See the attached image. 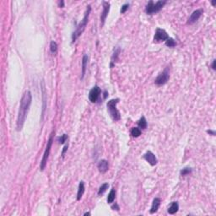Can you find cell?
<instances>
[{"instance_id": "6da1fadb", "label": "cell", "mask_w": 216, "mask_h": 216, "mask_svg": "<svg viewBox=\"0 0 216 216\" xmlns=\"http://www.w3.org/2000/svg\"><path fill=\"white\" fill-rule=\"evenodd\" d=\"M31 101H32L31 93L29 90H26L23 94L22 98L20 100V109H19V112H18V117H17V122H16V127H17L18 131H20L22 129L24 124H25L27 114L30 110Z\"/></svg>"}, {"instance_id": "7a4b0ae2", "label": "cell", "mask_w": 216, "mask_h": 216, "mask_svg": "<svg viewBox=\"0 0 216 216\" xmlns=\"http://www.w3.org/2000/svg\"><path fill=\"white\" fill-rule=\"evenodd\" d=\"M90 12H91V6L88 5L86 10H85V13H84L83 20H81V22L77 25L76 30L74 31V33L72 35V42H75V41L80 37L82 35L83 32L84 31L85 28H86V25L88 24V21H89V16Z\"/></svg>"}, {"instance_id": "3957f363", "label": "cell", "mask_w": 216, "mask_h": 216, "mask_svg": "<svg viewBox=\"0 0 216 216\" xmlns=\"http://www.w3.org/2000/svg\"><path fill=\"white\" fill-rule=\"evenodd\" d=\"M119 98L112 99L106 104L107 111L109 112V114H110V116H111L112 120L115 121V122H117V121H119L121 119V114H120V112L117 110V105L119 102Z\"/></svg>"}, {"instance_id": "277c9868", "label": "cell", "mask_w": 216, "mask_h": 216, "mask_svg": "<svg viewBox=\"0 0 216 216\" xmlns=\"http://www.w3.org/2000/svg\"><path fill=\"white\" fill-rule=\"evenodd\" d=\"M165 4H166V1H157L156 3L153 1H149L145 8V12L149 15L156 14L159 11H160V9L164 7Z\"/></svg>"}, {"instance_id": "5b68a950", "label": "cell", "mask_w": 216, "mask_h": 216, "mask_svg": "<svg viewBox=\"0 0 216 216\" xmlns=\"http://www.w3.org/2000/svg\"><path fill=\"white\" fill-rule=\"evenodd\" d=\"M52 143H53V137H52V134L50 136L47 144H46V147L45 149L44 154H43V156L42 159V161H41V164H40V170L41 171H44L46 166V163H47V160H48V157L50 155V151H51V148H52Z\"/></svg>"}, {"instance_id": "8992f818", "label": "cell", "mask_w": 216, "mask_h": 216, "mask_svg": "<svg viewBox=\"0 0 216 216\" xmlns=\"http://www.w3.org/2000/svg\"><path fill=\"white\" fill-rule=\"evenodd\" d=\"M169 79H170V71H169V68H166L163 72H161L157 76V78L155 80V84L159 86L163 85L167 83Z\"/></svg>"}, {"instance_id": "52a82bcc", "label": "cell", "mask_w": 216, "mask_h": 216, "mask_svg": "<svg viewBox=\"0 0 216 216\" xmlns=\"http://www.w3.org/2000/svg\"><path fill=\"white\" fill-rule=\"evenodd\" d=\"M168 38H169V36L165 30H163V29H160V28H157L156 30H155V37H154L155 42H165Z\"/></svg>"}, {"instance_id": "ba28073f", "label": "cell", "mask_w": 216, "mask_h": 216, "mask_svg": "<svg viewBox=\"0 0 216 216\" xmlns=\"http://www.w3.org/2000/svg\"><path fill=\"white\" fill-rule=\"evenodd\" d=\"M101 93V89L99 86H94L92 89H90L89 93V100L92 102V103H96L97 101V100L99 99L100 95Z\"/></svg>"}, {"instance_id": "9c48e42d", "label": "cell", "mask_w": 216, "mask_h": 216, "mask_svg": "<svg viewBox=\"0 0 216 216\" xmlns=\"http://www.w3.org/2000/svg\"><path fill=\"white\" fill-rule=\"evenodd\" d=\"M103 4V11L101 15V25L103 26L105 24V21L106 20V17L109 14V11H110V7H111V4L110 3L108 2H103L102 3Z\"/></svg>"}, {"instance_id": "30bf717a", "label": "cell", "mask_w": 216, "mask_h": 216, "mask_svg": "<svg viewBox=\"0 0 216 216\" xmlns=\"http://www.w3.org/2000/svg\"><path fill=\"white\" fill-rule=\"evenodd\" d=\"M203 10L202 8L194 10L193 12L192 13V15H190V17L188 19V21H187V24L193 25L196 21H198L199 20V18L202 16V15H203Z\"/></svg>"}, {"instance_id": "8fae6325", "label": "cell", "mask_w": 216, "mask_h": 216, "mask_svg": "<svg viewBox=\"0 0 216 216\" xmlns=\"http://www.w3.org/2000/svg\"><path fill=\"white\" fill-rule=\"evenodd\" d=\"M144 159L149 163L150 165L154 166L157 164L158 160H157L156 156L155 155V154H153L151 151H147L144 155Z\"/></svg>"}, {"instance_id": "7c38bea8", "label": "cell", "mask_w": 216, "mask_h": 216, "mask_svg": "<svg viewBox=\"0 0 216 216\" xmlns=\"http://www.w3.org/2000/svg\"><path fill=\"white\" fill-rule=\"evenodd\" d=\"M97 168L99 170V172L102 174H104L106 172L108 171L109 169V164H108V161L106 160H101L98 162L97 164Z\"/></svg>"}, {"instance_id": "4fadbf2b", "label": "cell", "mask_w": 216, "mask_h": 216, "mask_svg": "<svg viewBox=\"0 0 216 216\" xmlns=\"http://www.w3.org/2000/svg\"><path fill=\"white\" fill-rule=\"evenodd\" d=\"M88 61H89V57L87 54H84L82 58V68H81V80L84 78V75L86 73V69L88 66Z\"/></svg>"}, {"instance_id": "5bb4252c", "label": "cell", "mask_w": 216, "mask_h": 216, "mask_svg": "<svg viewBox=\"0 0 216 216\" xmlns=\"http://www.w3.org/2000/svg\"><path fill=\"white\" fill-rule=\"evenodd\" d=\"M160 203H161V200L160 198H154V200L152 202V206H151V209L149 210V213L150 214H155L158 211V209L160 206Z\"/></svg>"}, {"instance_id": "9a60e30c", "label": "cell", "mask_w": 216, "mask_h": 216, "mask_svg": "<svg viewBox=\"0 0 216 216\" xmlns=\"http://www.w3.org/2000/svg\"><path fill=\"white\" fill-rule=\"evenodd\" d=\"M46 86H45L44 81L42 82V101H43V104H42V119L44 117L45 111H46Z\"/></svg>"}, {"instance_id": "2e32d148", "label": "cell", "mask_w": 216, "mask_h": 216, "mask_svg": "<svg viewBox=\"0 0 216 216\" xmlns=\"http://www.w3.org/2000/svg\"><path fill=\"white\" fill-rule=\"evenodd\" d=\"M120 52H121V48L120 47H117L115 50H114V52H113V54H112V60H111V64H110V67L112 68L114 65H115V63L118 61L119 59V55H120Z\"/></svg>"}, {"instance_id": "e0dca14e", "label": "cell", "mask_w": 216, "mask_h": 216, "mask_svg": "<svg viewBox=\"0 0 216 216\" xmlns=\"http://www.w3.org/2000/svg\"><path fill=\"white\" fill-rule=\"evenodd\" d=\"M84 190H85V187H84V182L81 181L79 184V187H78V193H77V200L80 201L82 198V196L84 195Z\"/></svg>"}, {"instance_id": "ac0fdd59", "label": "cell", "mask_w": 216, "mask_h": 216, "mask_svg": "<svg viewBox=\"0 0 216 216\" xmlns=\"http://www.w3.org/2000/svg\"><path fill=\"white\" fill-rule=\"evenodd\" d=\"M179 209V204L177 202H172V204L170 205V207L168 208V213L170 215H174L176 214Z\"/></svg>"}, {"instance_id": "d6986e66", "label": "cell", "mask_w": 216, "mask_h": 216, "mask_svg": "<svg viewBox=\"0 0 216 216\" xmlns=\"http://www.w3.org/2000/svg\"><path fill=\"white\" fill-rule=\"evenodd\" d=\"M138 126H139V128H140V129H146L147 128L148 123H147L146 118L144 116L138 121Z\"/></svg>"}, {"instance_id": "ffe728a7", "label": "cell", "mask_w": 216, "mask_h": 216, "mask_svg": "<svg viewBox=\"0 0 216 216\" xmlns=\"http://www.w3.org/2000/svg\"><path fill=\"white\" fill-rule=\"evenodd\" d=\"M116 198V190L114 188H112L111 192L109 193L108 196H107V203H112L115 200Z\"/></svg>"}, {"instance_id": "44dd1931", "label": "cell", "mask_w": 216, "mask_h": 216, "mask_svg": "<svg viewBox=\"0 0 216 216\" xmlns=\"http://www.w3.org/2000/svg\"><path fill=\"white\" fill-rule=\"evenodd\" d=\"M141 129L139 128V127H133L132 130H131V135L134 137V138H138L141 135Z\"/></svg>"}, {"instance_id": "7402d4cb", "label": "cell", "mask_w": 216, "mask_h": 216, "mask_svg": "<svg viewBox=\"0 0 216 216\" xmlns=\"http://www.w3.org/2000/svg\"><path fill=\"white\" fill-rule=\"evenodd\" d=\"M165 45L168 46V47H175L177 46V42H175V40L172 37H169L166 41H165Z\"/></svg>"}, {"instance_id": "603a6c76", "label": "cell", "mask_w": 216, "mask_h": 216, "mask_svg": "<svg viewBox=\"0 0 216 216\" xmlns=\"http://www.w3.org/2000/svg\"><path fill=\"white\" fill-rule=\"evenodd\" d=\"M108 187H109V184H108L107 182H106L104 184H102L101 186H100V188H99L98 195H102V194L104 193L108 189Z\"/></svg>"}, {"instance_id": "cb8c5ba5", "label": "cell", "mask_w": 216, "mask_h": 216, "mask_svg": "<svg viewBox=\"0 0 216 216\" xmlns=\"http://www.w3.org/2000/svg\"><path fill=\"white\" fill-rule=\"evenodd\" d=\"M192 172H193V169L192 168H190V167H185L182 170H181L180 174H181V176L185 177L186 175H189L190 173H192Z\"/></svg>"}, {"instance_id": "d4e9b609", "label": "cell", "mask_w": 216, "mask_h": 216, "mask_svg": "<svg viewBox=\"0 0 216 216\" xmlns=\"http://www.w3.org/2000/svg\"><path fill=\"white\" fill-rule=\"evenodd\" d=\"M50 51L52 53H56L58 51V44L56 42L52 41L51 43H50Z\"/></svg>"}, {"instance_id": "484cf974", "label": "cell", "mask_w": 216, "mask_h": 216, "mask_svg": "<svg viewBox=\"0 0 216 216\" xmlns=\"http://www.w3.org/2000/svg\"><path fill=\"white\" fill-rule=\"evenodd\" d=\"M67 139H68V135L67 134H63L61 137H59L58 139V141L59 142V144H64L65 142L67 141Z\"/></svg>"}, {"instance_id": "4316f807", "label": "cell", "mask_w": 216, "mask_h": 216, "mask_svg": "<svg viewBox=\"0 0 216 216\" xmlns=\"http://www.w3.org/2000/svg\"><path fill=\"white\" fill-rule=\"evenodd\" d=\"M129 8V4H125L122 6V8H121V14H124L127 9Z\"/></svg>"}, {"instance_id": "83f0119b", "label": "cell", "mask_w": 216, "mask_h": 216, "mask_svg": "<svg viewBox=\"0 0 216 216\" xmlns=\"http://www.w3.org/2000/svg\"><path fill=\"white\" fill-rule=\"evenodd\" d=\"M68 149V144H67L63 147V151H62V157H64L65 153L67 152Z\"/></svg>"}, {"instance_id": "f1b7e54d", "label": "cell", "mask_w": 216, "mask_h": 216, "mask_svg": "<svg viewBox=\"0 0 216 216\" xmlns=\"http://www.w3.org/2000/svg\"><path fill=\"white\" fill-rule=\"evenodd\" d=\"M112 209H113V210H117V211H119L120 208H119V206H118V204L115 203V204H113V205L112 206Z\"/></svg>"}, {"instance_id": "f546056e", "label": "cell", "mask_w": 216, "mask_h": 216, "mask_svg": "<svg viewBox=\"0 0 216 216\" xmlns=\"http://www.w3.org/2000/svg\"><path fill=\"white\" fill-rule=\"evenodd\" d=\"M58 6H59V8H63L64 7V1H59L58 2Z\"/></svg>"}, {"instance_id": "4dcf8cb0", "label": "cell", "mask_w": 216, "mask_h": 216, "mask_svg": "<svg viewBox=\"0 0 216 216\" xmlns=\"http://www.w3.org/2000/svg\"><path fill=\"white\" fill-rule=\"evenodd\" d=\"M207 133L210 135H212V136H215V131H213V130H208L207 131Z\"/></svg>"}, {"instance_id": "1f68e13d", "label": "cell", "mask_w": 216, "mask_h": 216, "mask_svg": "<svg viewBox=\"0 0 216 216\" xmlns=\"http://www.w3.org/2000/svg\"><path fill=\"white\" fill-rule=\"evenodd\" d=\"M215 63H216V60L215 59V60H214V61H213V63H212V68H213L214 70H215V69H216Z\"/></svg>"}, {"instance_id": "d6a6232c", "label": "cell", "mask_w": 216, "mask_h": 216, "mask_svg": "<svg viewBox=\"0 0 216 216\" xmlns=\"http://www.w3.org/2000/svg\"><path fill=\"white\" fill-rule=\"evenodd\" d=\"M84 215H90V213L89 212H86V213L84 214Z\"/></svg>"}, {"instance_id": "836d02e7", "label": "cell", "mask_w": 216, "mask_h": 216, "mask_svg": "<svg viewBox=\"0 0 216 216\" xmlns=\"http://www.w3.org/2000/svg\"><path fill=\"white\" fill-rule=\"evenodd\" d=\"M104 95H105L104 98H105V99H106V96H107V91H105Z\"/></svg>"}, {"instance_id": "e575fe53", "label": "cell", "mask_w": 216, "mask_h": 216, "mask_svg": "<svg viewBox=\"0 0 216 216\" xmlns=\"http://www.w3.org/2000/svg\"><path fill=\"white\" fill-rule=\"evenodd\" d=\"M215 4H216V1H213V2H212V4H213L214 6L215 5Z\"/></svg>"}]
</instances>
